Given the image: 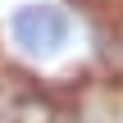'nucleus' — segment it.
I'll list each match as a JSON object with an SVG mask.
<instances>
[{
    "mask_svg": "<svg viewBox=\"0 0 123 123\" xmlns=\"http://www.w3.org/2000/svg\"><path fill=\"white\" fill-rule=\"evenodd\" d=\"M0 46L18 68L59 82L82 68V18L68 0H18L0 23Z\"/></svg>",
    "mask_w": 123,
    "mask_h": 123,
    "instance_id": "nucleus-1",
    "label": "nucleus"
},
{
    "mask_svg": "<svg viewBox=\"0 0 123 123\" xmlns=\"http://www.w3.org/2000/svg\"><path fill=\"white\" fill-rule=\"evenodd\" d=\"M87 5H105V9H123V0H87Z\"/></svg>",
    "mask_w": 123,
    "mask_h": 123,
    "instance_id": "nucleus-2",
    "label": "nucleus"
}]
</instances>
